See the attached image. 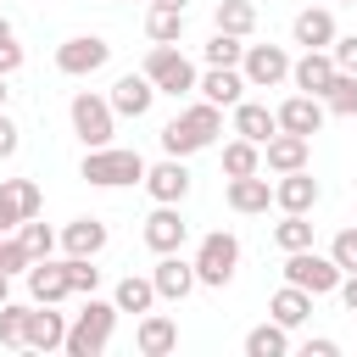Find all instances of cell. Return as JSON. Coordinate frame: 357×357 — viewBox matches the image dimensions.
I'll list each match as a JSON object with an SVG mask.
<instances>
[{
    "label": "cell",
    "mask_w": 357,
    "mask_h": 357,
    "mask_svg": "<svg viewBox=\"0 0 357 357\" xmlns=\"http://www.w3.org/2000/svg\"><path fill=\"white\" fill-rule=\"evenodd\" d=\"M273 245H279V251H301V245H312V223H307V212H284V218L273 223Z\"/></svg>",
    "instance_id": "cell-33"
},
{
    "label": "cell",
    "mask_w": 357,
    "mask_h": 357,
    "mask_svg": "<svg viewBox=\"0 0 357 357\" xmlns=\"http://www.w3.org/2000/svg\"><path fill=\"white\" fill-rule=\"evenodd\" d=\"M195 284H212V290H223L229 279H234V268H240V240L229 234V229H212V234H201V245H195Z\"/></svg>",
    "instance_id": "cell-4"
},
{
    "label": "cell",
    "mask_w": 357,
    "mask_h": 357,
    "mask_svg": "<svg viewBox=\"0 0 357 357\" xmlns=\"http://www.w3.org/2000/svg\"><path fill=\"white\" fill-rule=\"evenodd\" d=\"M301 351H307V357H335V351H340V340H329V335H318V340H307Z\"/></svg>",
    "instance_id": "cell-45"
},
{
    "label": "cell",
    "mask_w": 357,
    "mask_h": 357,
    "mask_svg": "<svg viewBox=\"0 0 357 357\" xmlns=\"http://www.w3.org/2000/svg\"><path fill=\"white\" fill-rule=\"evenodd\" d=\"M335 296L346 301V312H357V273H340V284H335Z\"/></svg>",
    "instance_id": "cell-44"
},
{
    "label": "cell",
    "mask_w": 357,
    "mask_h": 357,
    "mask_svg": "<svg viewBox=\"0 0 357 357\" xmlns=\"http://www.w3.org/2000/svg\"><path fill=\"white\" fill-rule=\"evenodd\" d=\"M89 184L100 190H123V184H139L145 178V156L139 151H123V145H95L84 151V167H78Z\"/></svg>",
    "instance_id": "cell-3"
},
{
    "label": "cell",
    "mask_w": 357,
    "mask_h": 357,
    "mask_svg": "<svg viewBox=\"0 0 357 357\" xmlns=\"http://www.w3.org/2000/svg\"><path fill=\"white\" fill-rule=\"evenodd\" d=\"M223 173L229 178H240V173H262V145H251V139H229L223 145Z\"/></svg>",
    "instance_id": "cell-32"
},
{
    "label": "cell",
    "mask_w": 357,
    "mask_h": 357,
    "mask_svg": "<svg viewBox=\"0 0 357 357\" xmlns=\"http://www.w3.org/2000/svg\"><path fill=\"white\" fill-rule=\"evenodd\" d=\"M329 257H335V268H340V273H357V223L335 234V245H329Z\"/></svg>",
    "instance_id": "cell-40"
},
{
    "label": "cell",
    "mask_w": 357,
    "mask_h": 357,
    "mask_svg": "<svg viewBox=\"0 0 357 357\" xmlns=\"http://www.w3.org/2000/svg\"><path fill=\"white\" fill-rule=\"evenodd\" d=\"M17 240H22V245H28V257H33V262H39V257H50V251H56V229H45V223H39V218H28V223H17Z\"/></svg>",
    "instance_id": "cell-38"
},
{
    "label": "cell",
    "mask_w": 357,
    "mask_h": 357,
    "mask_svg": "<svg viewBox=\"0 0 357 357\" xmlns=\"http://www.w3.org/2000/svg\"><path fill=\"white\" fill-rule=\"evenodd\" d=\"M324 112H335V117H357V73H335V84L324 89Z\"/></svg>",
    "instance_id": "cell-34"
},
{
    "label": "cell",
    "mask_w": 357,
    "mask_h": 357,
    "mask_svg": "<svg viewBox=\"0 0 357 357\" xmlns=\"http://www.w3.org/2000/svg\"><path fill=\"white\" fill-rule=\"evenodd\" d=\"M201 56H206V67H240L245 39H234V33H218V28H212V39L201 45Z\"/></svg>",
    "instance_id": "cell-35"
},
{
    "label": "cell",
    "mask_w": 357,
    "mask_h": 357,
    "mask_svg": "<svg viewBox=\"0 0 357 357\" xmlns=\"http://www.w3.org/2000/svg\"><path fill=\"white\" fill-rule=\"evenodd\" d=\"M273 117H279V128H284V134H307V139H312V134L324 128V100L296 89V95H290V100H284Z\"/></svg>",
    "instance_id": "cell-20"
},
{
    "label": "cell",
    "mask_w": 357,
    "mask_h": 357,
    "mask_svg": "<svg viewBox=\"0 0 357 357\" xmlns=\"http://www.w3.org/2000/svg\"><path fill=\"white\" fill-rule=\"evenodd\" d=\"M139 184L151 190V201H173V206H178V201L190 195V167H184V156H162L156 167L145 162V178H139Z\"/></svg>",
    "instance_id": "cell-11"
},
{
    "label": "cell",
    "mask_w": 357,
    "mask_h": 357,
    "mask_svg": "<svg viewBox=\"0 0 357 357\" xmlns=\"http://www.w3.org/2000/svg\"><path fill=\"white\" fill-rule=\"evenodd\" d=\"M184 240H190V223L178 218V206L173 201H156V212L145 218V245L162 257V251H178Z\"/></svg>",
    "instance_id": "cell-13"
},
{
    "label": "cell",
    "mask_w": 357,
    "mask_h": 357,
    "mask_svg": "<svg viewBox=\"0 0 357 357\" xmlns=\"http://www.w3.org/2000/svg\"><path fill=\"white\" fill-rule=\"evenodd\" d=\"M151 84H156V95H190L195 89V61L178 50V45H151V56H145V67H139Z\"/></svg>",
    "instance_id": "cell-6"
},
{
    "label": "cell",
    "mask_w": 357,
    "mask_h": 357,
    "mask_svg": "<svg viewBox=\"0 0 357 357\" xmlns=\"http://www.w3.org/2000/svg\"><path fill=\"white\" fill-rule=\"evenodd\" d=\"M284 351H290V329L273 324V318L257 324V329L245 335V357H284Z\"/></svg>",
    "instance_id": "cell-31"
},
{
    "label": "cell",
    "mask_w": 357,
    "mask_h": 357,
    "mask_svg": "<svg viewBox=\"0 0 357 357\" xmlns=\"http://www.w3.org/2000/svg\"><path fill=\"white\" fill-rule=\"evenodd\" d=\"M67 117H73V134L84 139V151L112 145V134H117V112H112V100L95 95V89H78L73 106H67Z\"/></svg>",
    "instance_id": "cell-5"
},
{
    "label": "cell",
    "mask_w": 357,
    "mask_h": 357,
    "mask_svg": "<svg viewBox=\"0 0 357 357\" xmlns=\"http://www.w3.org/2000/svg\"><path fill=\"white\" fill-rule=\"evenodd\" d=\"M145 33H151V45H178L184 39V6H151Z\"/></svg>",
    "instance_id": "cell-30"
},
{
    "label": "cell",
    "mask_w": 357,
    "mask_h": 357,
    "mask_svg": "<svg viewBox=\"0 0 357 357\" xmlns=\"http://www.w3.org/2000/svg\"><path fill=\"white\" fill-rule=\"evenodd\" d=\"M290 39H296L301 50H329V45H335V11H324V6H307V11H296V22H290Z\"/></svg>",
    "instance_id": "cell-18"
},
{
    "label": "cell",
    "mask_w": 357,
    "mask_h": 357,
    "mask_svg": "<svg viewBox=\"0 0 357 357\" xmlns=\"http://www.w3.org/2000/svg\"><path fill=\"white\" fill-rule=\"evenodd\" d=\"M112 301H117V312H151V307H156V284H151V273H128V279H117Z\"/></svg>",
    "instance_id": "cell-28"
},
{
    "label": "cell",
    "mask_w": 357,
    "mask_h": 357,
    "mask_svg": "<svg viewBox=\"0 0 357 357\" xmlns=\"http://www.w3.org/2000/svg\"><path fill=\"white\" fill-rule=\"evenodd\" d=\"M0 301H11V279L6 273H0Z\"/></svg>",
    "instance_id": "cell-46"
},
{
    "label": "cell",
    "mask_w": 357,
    "mask_h": 357,
    "mask_svg": "<svg viewBox=\"0 0 357 357\" xmlns=\"http://www.w3.org/2000/svg\"><path fill=\"white\" fill-rule=\"evenodd\" d=\"M195 89H201V100H212V106H234V100H245V73L240 67H206L201 78H195Z\"/></svg>",
    "instance_id": "cell-19"
},
{
    "label": "cell",
    "mask_w": 357,
    "mask_h": 357,
    "mask_svg": "<svg viewBox=\"0 0 357 357\" xmlns=\"http://www.w3.org/2000/svg\"><path fill=\"white\" fill-rule=\"evenodd\" d=\"M106 100H112V112H117V117H145V112H151V100H156V84H151L145 73H123V78L112 84V95H106Z\"/></svg>",
    "instance_id": "cell-16"
},
{
    "label": "cell",
    "mask_w": 357,
    "mask_h": 357,
    "mask_svg": "<svg viewBox=\"0 0 357 357\" xmlns=\"http://www.w3.org/2000/svg\"><path fill=\"white\" fill-rule=\"evenodd\" d=\"M151 6H190V0H151Z\"/></svg>",
    "instance_id": "cell-48"
},
{
    "label": "cell",
    "mask_w": 357,
    "mask_h": 357,
    "mask_svg": "<svg viewBox=\"0 0 357 357\" xmlns=\"http://www.w3.org/2000/svg\"><path fill=\"white\" fill-rule=\"evenodd\" d=\"M17 145H22V139H17V123L0 112V162H6V156H17Z\"/></svg>",
    "instance_id": "cell-43"
},
{
    "label": "cell",
    "mask_w": 357,
    "mask_h": 357,
    "mask_svg": "<svg viewBox=\"0 0 357 357\" xmlns=\"http://www.w3.org/2000/svg\"><path fill=\"white\" fill-rule=\"evenodd\" d=\"M307 151H312V139L307 134H273L268 145H262V167H273V173H296V167H307Z\"/></svg>",
    "instance_id": "cell-22"
},
{
    "label": "cell",
    "mask_w": 357,
    "mask_h": 357,
    "mask_svg": "<svg viewBox=\"0 0 357 357\" xmlns=\"http://www.w3.org/2000/svg\"><path fill=\"white\" fill-rule=\"evenodd\" d=\"M28 262H33V257H28V245H22L17 234H0V273H6V279H17V273H28Z\"/></svg>",
    "instance_id": "cell-39"
},
{
    "label": "cell",
    "mask_w": 357,
    "mask_h": 357,
    "mask_svg": "<svg viewBox=\"0 0 357 357\" xmlns=\"http://www.w3.org/2000/svg\"><path fill=\"white\" fill-rule=\"evenodd\" d=\"M39 206H45V195L33 178H0V234H17V223L39 218Z\"/></svg>",
    "instance_id": "cell-9"
},
{
    "label": "cell",
    "mask_w": 357,
    "mask_h": 357,
    "mask_svg": "<svg viewBox=\"0 0 357 357\" xmlns=\"http://www.w3.org/2000/svg\"><path fill=\"white\" fill-rule=\"evenodd\" d=\"M240 73H245L251 89H273V84L290 78V56H284V45H245Z\"/></svg>",
    "instance_id": "cell-10"
},
{
    "label": "cell",
    "mask_w": 357,
    "mask_h": 357,
    "mask_svg": "<svg viewBox=\"0 0 357 357\" xmlns=\"http://www.w3.org/2000/svg\"><path fill=\"white\" fill-rule=\"evenodd\" d=\"M223 195H229V206H234V212H245V218H251V212H268L273 184H268L262 173H240V178H229V184H223Z\"/></svg>",
    "instance_id": "cell-26"
},
{
    "label": "cell",
    "mask_w": 357,
    "mask_h": 357,
    "mask_svg": "<svg viewBox=\"0 0 357 357\" xmlns=\"http://www.w3.org/2000/svg\"><path fill=\"white\" fill-rule=\"evenodd\" d=\"M218 134H223V106L195 100V106H184V112L162 128V151H167V156H195V151H206Z\"/></svg>",
    "instance_id": "cell-1"
},
{
    "label": "cell",
    "mask_w": 357,
    "mask_h": 357,
    "mask_svg": "<svg viewBox=\"0 0 357 357\" xmlns=\"http://www.w3.org/2000/svg\"><path fill=\"white\" fill-rule=\"evenodd\" d=\"M284 284H301L318 301V296H335L340 268H335V257H318L312 245H301V251H284Z\"/></svg>",
    "instance_id": "cell-7"
},
{
    "label": "cell",
    "mask_w": 357,
    "mask_h": 357,
    "mask_svg": "<svg viewBox=\"0 0 357 357\" xmlns=\"http://www.w3.org/2000/svg\"><path fill=\"white\" fill-rule=\"evenodd\" d=\"M61 340H67V318L33 301L28 307V340H22V351H56Z\"/></svg>",
    "instance_id": "cell-24"
},
{
    "label": "cell",
    "mask_w": 357,
    "mask_h": 357,
    "mask_svg": "<svg viewBox=\"0 0 357 357\" xmlns=\"http://www.w3.org/2000/svg\"><path fill=\"white\" fill-rule=\"evenodd\" d=\"M335 73H340V67H335L329 50H301V61H290V84H296L301 95H318V100H324V89L335 84Z\"/></svg>",
    "instance_id": "cell-15"
},
{
    "label": "cell",
    "mask_w": 357,
    "mask_h": 357,
    "mask_svg": "<svg viewBox=\"0 0 357 357\" xmlns=\"http://www.w3.org/2000/svg\"><path fill=\"white\" fill-rule=\"evenodd\" d=\"M112 329H117V301L84 296V312L67 324V340H61V351H67V357H100V351L112 346Z\"/></svg>",
    "instance_id": "cell-2"
},
{
    "label": "cell",
    "mask_w": 357,
    "mask_h": 357,
    "mask_svg": "<svg viewBox=\"0 0 357 357\" xmlns=\"http://www.w3.org/2000/svg\"><path fill=\"white\" fill-rule=\"evenodd\" d=\"M318 178L307 173V167H296V173H279V184H273V206L279 212H312L318 206Z\"/></svg>",
    "instance_id": "cell-17"
},
{
    "label": "cell",
    "mask_w": 357,
    "mask_h": 357,
    "mask_svg": "<svg viewBox=\"0 0 357 357\" xmlns=\"http://www.w3.org/2000/svg\"><path fill=\"white\" fill-rule=\"evenodd\" d=\"M134 346H139V357H167V351L178 346V324H173L167 312H139Z\"/></svg>",
    "instance_id": "cell-21"
},
{
    "label": "cell",
    "mask_w": 357,
    "mask_h": 357,
    "mask_svg": "<svg viewBox=\"0 0 357 357\" xmlns=\"http://www.w3.org/2000/svg\"><path fill=\"white\" fill-rule=\"evenodd\" d=\"M106 61H112V45L100 33H73V39L56 45V73H67V78H89Z\"/></svg>",
    "instance_id": "cell-8"
},
{
    "label": "cell",
    "mask_w": 357,
    "mask_h": 357,
    "mask_svg": "<svg viewBox=\"0 0 357 357\" xmlns=\"http://www.w3.org/2000/svg\"><path fill=\"white\" fill-rule=\"evenodd\" d=\"M28 296H33L39 307H56V301H67V296H73V284H67V262H56V257H39V262H28Z\"/></svg>",
    "instance_id": "cell-14"
},
{
    "label": "cell",
    "mask_w": 357,
    "mask_h": 357,
    "mask_svg": "<svg viewBox=\"0 0 357 357\" xmlns=\"http://www.w3.org/2000/svg\"><path fill=\"white\" fill-rule=\"evenodd\" d=\"M22 340H28V307L0 301V346H22Z\"/></svg>",
    "instance_id": "cell-37"
},
{
    "label": "cell",
    "mask_w": 357,
    "mask_h": 357,
    "mask_svg": "<svg viewBox=\"0 0 357 357\" xmlns=\"http://www.w3.org/2000/svg\"><path fill=\"white\" fill-rule=\"evenodd\" d=\"M212 28H218V33H234V39H245V33L257 28V6H251V0H218V11H212Z\"/></svg>",
    "instance_id": "cell-29"
},
{
    "label": "cell",
    "mask_w": 357,
    "mask_h": 357,
    "mask_svg": "<svg viewBox=\"0 0 357 357\" xmlns=\"http://www.w3.org/2000/svg\"><path fill=\"white\" fill-rule=\"evenodd\" d=\"M329 56H335V67H340V73H357V33H346V39L335 33V45H329Z\"/></svg>",
    "instance_id": "cell-42"
},
{
    "label": "cell",
    "mask_w": 357,
    "mask_h": 357,
    "mask_svg": "<svg viewBox=\"0 0 357 357\" xmlns=\"http://www.w3.org/2000/svg\"><path fill=\"white\" fill-rule=\"evenodd\" d=\"M6 95H11V89H6V73H0V112H6Z\"/></svg>",
    "instance_id": "cell-47"
},
{
    "label": "cell",
    "mask_w": 357,
    "mask_h": 357,
    "mask_svg": "<svg viewBox=\"0 0 357 357\" xmlns=\"http://www.w3.org/2000/svg\"><path fill=\"white\" fill-rule=\"evenodd\" d=\"M151 284H156V301H184L195 290V262H184L178 251H162L151 268Z\"/></svg>",
    "instance_id": "cell-12"
},
{
    "label": "cell",
    "mask_w": 357,
    "mask_h": 357,
    "mask_svg": "<svg viewBox=\"0 0 357 357\" xmlns=\"http://www.w3.org/2000/svg\"><path fill=\"white\" fill-rule=\"evenodd\" d=\"M268 312H273V324H284V329H301V324L312 318V296H307L301 284H279V290L268 296Z\"/></svg>",
    "instance_id": "cell-27"
},
{
    "label": "cell",
    "mask_w": 357,
    "mask_h": 357,
    "mask_svg": "<svg viewBox=\"0 0 357 357\" xmlns=\"http://www.w3.org/2000/svg\"><path fill=\"white\" fill-rule=\"evenodd\" d=\"M17 67H22V45H17V28H11L6 17H0V73L11 78Z\"/></svg>",
    "instance_id": "cell-41"
},
{
    "label": "cell",
    "mask_w": 357,
    "mask_h": 357,
    "mask_svg": "<svg viewBox=\"0 0 357 357\" xmlns=\"http://www.w3.org/2000/svg\"><path fill=\"white\" fill-rule=\"evenodd\" d=\"M56 245H61L67 257H100V251H106V223H100V218H73V223L56 234Z\"/></svg>",
    "instance_id": "cell-23"
},
{
    "label": "cell",
    "mask_w": 357,
    "mask_h": 357,
    "mask_svg": "<svg viewBox=\"0 0 357 357\" xmlns=\"http://www.w3.org/2000/svg\"><path fill=\"white\" fill-rule=\"evenodd\" d=\"M234 134L251 139V145H268L279 134V117L262 106V100H234Z\"/></svg>",
    "instance_id": "cell-25"
},
{
    "label": "cell",
    "mask_w": 357,
    "mask_h": 357,
    "mask_svg": "<svg viewBox=\"0 0 357 357\" xmlns=\"http://www.w3.org/2000/svg\"><path fill=\"white\" fill-rule=\"evenodd\" d=\"M67 262V284H73V296H95L100 290V268H95V257H61Z\"/></svg>",
    "instance_id": "cell-36"
}]
</instances>
